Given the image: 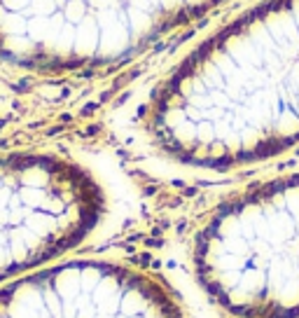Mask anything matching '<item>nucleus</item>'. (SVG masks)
Masks as SVG:
<instances>
[{"label": "nucleus", "instance_id": "2", "mask_svg": "<svg viewBox=\"0 0 299 318\" xmlns=\"http://www.w3.org/2000/svg\"><path fill=\"white\" fill-rule=\"evenodd\" d=\"M199 283L236 318H299V173L222 201L199 227Z\"/></svg>", "mask_w": 299, "mask_h": 318}, {"label": "nucleus", "instance_id": "3", "mask_svg": "<svg viewBox=\"0 0 299 318\" xmlns=\"http://www.w3.org/2000/svg\"><path fill=\"white\" fill-rule=\"evenodd\" d=\"M222 0H0V61L42 75L101 70Z\"/></svg>", "mask_w": 299, "mask_h": 318}, {"label": "nucleus", "instance_id": "4", "mask_svg": "<svg viewBox=\"0 0 299 318\" xmlns=\"http://www.w3.org/2000/svg\"><path fill=\"white\" fill-rule=\"evenodd\" d=\"M105 192L56 152H0V285L80 246L105 216Z\"/></svg>", "mask_w": 299, "mask_h": 318}, {"label": "nucleus", "instance_id": "1", "mask_svg": "<svg viewBox=\"0 0 299 318\" xmlns=\"http://www.w3.org/2000/svg\"><path fill=\"white\" fill-rule=\"evenodd\" d=\"M145 129L166 157L227 171L299 145V0H262L155 89Z\"/></svg>", "mask_w": 299, "mask_h": 318}, {"label": "nucleus", "instance_id": "5", "mask_svg": "<svg viewBox=\"0 0 299 318\" xmlns=\"http://www.w3.org/2000/svg\"><path fill=\"white\" fill-rule=\"evenodd\" d=\"M0 318H185V311L152 274L110 260H66L0 285Z\"/></svg>", "mask_w": 299, "mask_h": 318}]
</instances>
